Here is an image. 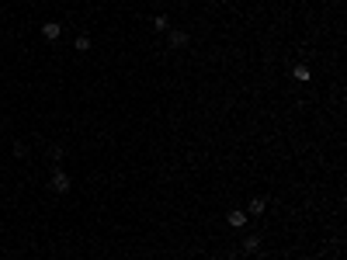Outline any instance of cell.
I'll use <instances>...</instances> for the list:
<instances>
[{
  "label": "cell",
  "mask_w": 347,
  "mask_h": 260,
  "mask_svg": "<svg viewBox=\"0 0 347 260\" xmlns=\"http://www.w3.org/2000/svg\"><path fill=\"white\" fill-rule=\"evenodd\" d=\"M49 188H52L56 195H66V191H69V174H66V170H52V181H49Z\"/></svg>",
  "instance_id": "obj_1"
},
{
  "label": "cell",
  "mask_w": 347,
  "mask_h": 260,
  "mask_svg": "<svg viewBox=\"0 0 347 260\" xmlns=\"http://www.w3.org/2000/svg\"><path fill=\"white\" fill-rule=\"evenodd\" d=\"M59 35H63V24H59V21H45V24H42V38H45V42H56Z\"/></svg>",
  "instance_id": "obj_2"
},
{
  "label": "cell",
  "mask_w": 347,
  "mask_h": 260,
  "mask_svg": "<svg viewBox=\"0 0 347 260\" xmlns=\"http://www.w3.org/2000/svg\"><path fill=\"white\" fill-rule=\"evenodd\" d=\"M167 38H170V45H174V49H181V45L188 42V31H181V28H170V31H167Z\"/></svg>",
  "instance_id": "obj_3"
},
{
  "label": "cell",
  "mask_w": 347,
  "mask_h": 260,
  "mask_svg": "<svg viewBox=\"0 0 347 260\" xmlns=\"http://www.w3.org/2000/svg\"><path fill=\"white\" fill-rule=\"evenodd\" d=\"M247 219H250V215H243V212H240V208H233V212H229V215H226V222H229V226H233V229H240V226H247Z\"/></svg>",
  "instance_id": "obj_4"
},
{
  "label": "cell",
  "mask_w": 347,
  "mask_h": 260,
  "mask_svg": "<svg viewBox=\"0 0 347 260\" xmlns=\"http://www.w3.org/2000/svg\"><path fill=\"white\" fill-rule=\"evenodd\" d=\"M153 31H156V35H163V31H170V17H163V14H156V17H153Z\"/></svg>",
  "instance_id": "obj_5"
},
{
  "label": "cell",
  "mask_w": 347,
  "mask_h": 260,
  "mask_svg": "<svg viewBox=\"0 0 347 260\" xmlns=\"http://www.w3.org/2000/svg\"><path fill=\"white\" fill-rule=\"evenodd\" d=\"M292 76H295L299 83H306V80H313V73H309V66H306V63H299V66H295V69H292Z\"/></svg>",
  "instance_id": "obj_6"
},
{
  "label": "cell",
  "mask_w": 347,
  "mask_h": 260,
  "mask_svg": "<svg viewBox=\"0 0 347 260\" xmlns=\"http://www.w3.org/2000/svg\"><path fill=\"white\" fill-rule=\"evenodd\" d=\"M243 250H247V254H257V250H261V236H247V240H243Z\"/></svg>",
  "instance_id": "obj_7"
},
{
  "label": "cell",
  "mask_w": 347,
  "mask_h": 260,
  "mask_svg": "<svg viewBox=\"0 0 347 260\" xmlns=\"http://www.w3.org/2000/svg\"><path fill=\"white\" fill-rule=\"evenodd\" d=\"M264 208H268V201H264V198H254V201H250V208H247V212H250V215H261V212H264Z\"/></svg>",
  "instance_id": "obj_8"
},
{
  "label": "cell",
  "mask_w": 347,
  "mask_h": 260,
  "mask_svg": "<svg viewBox=\"0 0 347 260\" xmlns=\"http://www.w3.org/2000/svg\"><path fill=\"white\" fill-rule=\"evenodd\" d=\"M87 49H90V38L80 35V38H76V52H87Z\"/></svg>",
  "instance_id": "obj_9"
},
{
  "label": "cell",
  "mask_w": 347,
  "mask_h": 260,
  "mask_svg": "<svg viewBox=\"0 0 347 260\" xmlns=\"http://www.w3.org/2000/svg\"><path fill=\"white\" fill-rule=\"evenodd\" d=\"M14 156H28V146L24 142H14Z\"/></svg>",
  "instance_id": "obj_10"
}]
</instances>
